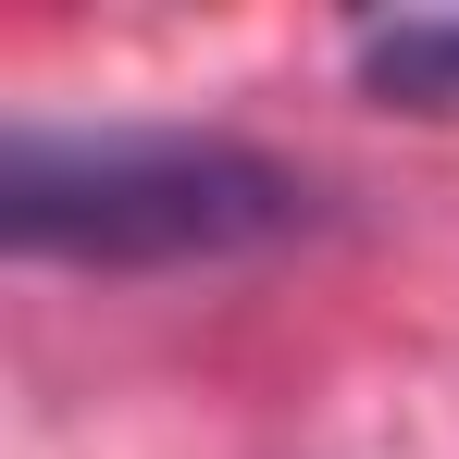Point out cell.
I'll use <instances>...</instances> for the list:
<instances>
[{"mask_svg": "<svg viewBox=\"0 0 459 459\" xmlns=\"http://www.w3.org/2000/svg\"><path fill=\"white\" fill-rule=\"evenodd\" d=\"M348 63H360V87L410 100V112H459V13H410V25H373Z\"/></svg>", "mask_w": 459, "mask_h": 459, "instance_id": "cell-2", "label": "cell"}, {"mask_svg": "<svg viewBox=\"0 0 459 459\" xmlns=\"http://www.w3.org/2000/svg\"><path fill=\"white\" fill-rule=\"evenodd\" d=\"M0 224L38 261H224L310 224V186L273 150H236L199 125H13L0 150Z\"/></svg>", "mask_w": 459, "mask_h": 459, "instance_id": "cell-1", "label": "cell"}]
</instances>
